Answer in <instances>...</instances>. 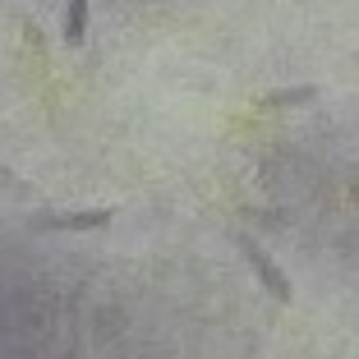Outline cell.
Returning <instances> with one entry per match:
<instances>
[{"instance_id":"cell-1","label":"cell","mask_w":359,"mask_h":359,"mask_svg":"<svg viewBox=\"0 0 359 359\" xmlns=\"http://www.w3.org/2000/svg\"><path fill=\"white\" fill-rule=\"evenodd\" d=\"M116 208H83V212H32L28 231H106Z\"/></svg>"},{"instance_id":"cell-2","label":"cell","mask_w":359,"mask_h":359,"mask_svg":"<svg viewBox=\"0 0 359 359\" xmlns=\"http://www.w3.org/2000/svg\"><path fill=\"white\" fill-rule=\"evenodd\" d=\"M235 244H240L244 263H249V267H254V272H258V281L267 285V295H272L276 304H290V299H295V290H290V276H285L281 267H276L272 258L263 254V244H254V240H249V235H235Z\"/></svg>"},{"instance_id":"cell-3","label":"cell","mask_w":359,"mask_h":359,"mask_svg":"<svg viewBox=\"0 0 359 359\" xmlns=\"http://www.w3.org/2000/svg\"><path fill=\"white\" fill-rule=\"evenodd\" d=\"M318 93H323L318 83L276 88V93H263V102H258V106H267V111H281V106H304V102H318Z\"/></svg>"},{"instance_id":"cell-4","label":"cell","mask_w":359,"mask_h":359,"mask_svg":"<svg viewBox=\"0 0 359 359\" xmlns=\"http://www.w3.org/2000/svg\"><path fill=\"white\" fill-rule=\"evenodd\" d=\"M83 37H88V0H69L65 5V42L83 46Z\"/></svg>"}]
</instances>
